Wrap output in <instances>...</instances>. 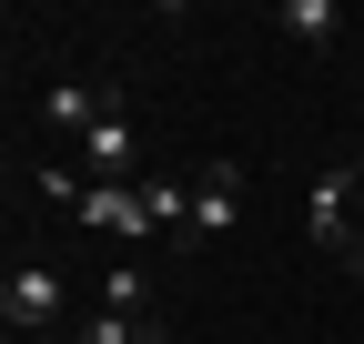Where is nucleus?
Segmentation results:
<instances>
[{
    "label": "nucleus",
    "instance_id": "obj_7",
    "mask_svg": "<svg viewBox=\"0 0 364 344\" xmlns=\"http://www.w3.org/2000/svg\"><path fill=\"white\" fill-rule=\"evenodd\" d=\"M81 344H162V314H91Z\"/></svg>",
    "mask_w": 364,
    "mask_h": 344
},
{
    "label": "nucleus",
    "instance_id": "obj_2",
    "mask_svg": "<svg viewBox=\"0 0 364 344\" xmlns=\"http://www.w3.org/2000/svg\"><path fill=\"white\" fill-rule=\"evenodd\" d=\"M0 314H11V334H51V314H61V274H51V264H21L11 284H0Z\"/></svg>",
    "mask_w": 364,
    "mask_h": 344
},
{
    "label": "nucleus",
    "instance_id": "obj_9",
    "mask_svg": "<svg viewBox=\"0 0 364 344\" xmlns=\"http://www.w3.org/2000/svg\"><path fill=\"white\" fill-rule=\"evenodd\" d=\"M102 314H152V274H142V264L102 274Z\"/></svg>",
    "mask_w": 364,
    "mask_h": 344
},
{
    "label": "nucleus",
    "instance_id": "obj_4",
    "mask_svg": "<svg viewBox=\"0 0 364 344\" xmlns=\"http://www.w3.org/2000/svg\"><path fill=\"white\" fill-rule=\"evenodd\" d=\"M233 213H243V162H213L203 183H193V233L223 243V233H233Z\"/></svg>",
    "mask_w": 364,
    "mask_h": 344
},
{
    "label": "nucleus",
    "instance_id": "obj_6",
    "mask_svg": "<svg viewBox=\"0 0 364 344\" xmlns=\"http://www.w3.org/2000/svg\"><path fill=\"white\" fill-rule=\"evenodd\" d=\"M102 112H112V92L91 102L81 81H51V92H41V122H51V132H91V122H102Z\"/></svg>",
    "mask_w": 364,
    "mask_h": 344
},
{
    "label": "nucleus",
    "instance_id": "obj_8",
    "mask_svg": "<svg viewBox=\"0 0 364 344\" xmlns=\"http://www.w3.org/2000/svg\"><path fill=\"white\" fill-rule=\"evenodd\" d=\"M273 31H294L304 51H314V41H334V0H284V11H273Z\"/></svg>",
    "mask_w": 364,
    "mask_h": 344
},
{
    "label": "nucleus",
    "instance_id": "obj_11",
    "mask_svg": "<svg viewBox=\"0 0 364 344\" xmlns=\"http://www.w3.org/2000/svg\"><path fill=\"white\" fill-rule=\"evenodd\" d=\"M344 253H354V274H364V233H354V243H344Z\"/></svg>",
    "mask_w": 364,
    "mask_h": 344
},
{
    "label": "nucleus",
    "instance_id": "obj_3",
    "mask_svg": "<svg viewBox=\"0 0 364 344\" xmlns=\"http://www.w3.org/2000/svg\"><path fill=\"white\" fill-rule=\"evenodd\" d=\"M81 223L142 243V233H152V203H142V183H91V193H81Z\"/></svg>",
    "mask_w": 364,
    "mask_h": 344
},
{
    "label": "nucleus",
    "instance_id": "obj_1",
    "mask_svg": "<svg viewBox=\"0 0 364 344\" xmlns=\"http://www.w3.org/2000/svg\"><path fill=\"white\" fill-rule=\"evenodd\" d=\"M304 233L324 243V253H344L354 233H364V172H314V203H304Z\"/></svg>",
    "mask_w": 364,
    "mask_h": 344
},
{
    "label": "nucleus",
    "instance_id": "obj_10",
    "mask_svg": "<svg viewBox=\"0 0 364 344\" xmlns=\"http://www.w3.org/2000/svg\"><path fill=\"white\" fill-rule=\"evenodd\" d=\"M31 193H41V203H71V213H81V193H91V183H71V172L51 162V172H41V183H31Z\"/></svg>",
    "mask_w": 364,
    "mask_h": 344
},
{
    "label": "nucleus",
    "instance_id": "obj_5",
    "mask_svg": "<svg viewBox=\"0 0 364 344\" xmlns=\"http://www.w3.org/2000/svg\"><path fill=\"white\" fill-rule=\"evenodd\" d=\"M81 162H91V183H132V162H142V152H132V122L102 112V122L81 132Z\"/></svg>",
    "mask_w": 364,
    "mask_h": 344
}]
</instances>
